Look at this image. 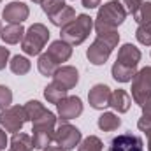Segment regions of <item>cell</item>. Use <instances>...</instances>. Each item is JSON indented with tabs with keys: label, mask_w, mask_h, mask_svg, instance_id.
I'll use <instances>...</instances> for the list:
<instances>
[{
	"label": "cell",
	"mask_w": 151,
	"mask_h": 151,
	"mask_svg": "<svg viewBox=\"0 0 151 151\" xmlns=\"http://www.w3.org/2000/svg\"><path fill=\"white\" fill-rule=\"evenodd\" d=\"M27 118L32 121V141L35 150H44L55 142V130H56V116L47 111L39 100H28L25 106Z\"/></svg>",
	"instance_id": "1"
},
{
	"label": "cell",
	"mask_w": 151,
	"mask_h": 151,
	"mask_svg": "<svg viewBox=\"0 0 151 151\" xmlns=\"http://www.w3.org/2000/svg\"><path fill=\"white\" fill-rule=\"evenodd\" d=\"M127 16H128V12L123 7L121 0H109L99 7L97 18L93 19V28L97 34L113 32L127 19Z\"/></svg>",
	"instance_id": "2"
},
{
	"label": "cell",
	"mask_w": 151,
	"mask_h": 151,
	"mask_svg": "<svg viewBox=\"0 0 151 151\" xmlns=\"http://www.w3.org/2000/svg\"><path fill=\"white\" fill-rule=\"evenodd\" d=\"M119 42V34L118 30L113 32H106V34H97V39L91 42V46L86 49V58L91 65H104L111 53L114 51V47Z\"/></svg>",
	"instance_id": "3"
},
{
	"label": "cell",
	"mask_w": 151,
	"mask_h": 151,
	"mask_svg": "<svg viewBox=\"0 0 151 151\" xmlns=\"http://www.w3.org/2000/svg\"><path fill=\"white\" fill-rule=\"evenodd\" d=\"M60 39L69 42L72 47L83 44L90 32L93 30V18L88 16V14H77L74 21H70L69 25H65L63 28H60Z\"/></svg>",
	"instance_id": "4"
},
{
	"label": "cell",
	"mask_w": 151,
	"mask_h": 151,
	"mask_svg": "<svg viewBox=\"0 0 151 151\" xmlns=\"http://www.w3.org/2000/svg\"><path fill=\"white\" fill-rule=\"evenodd\" d=\"M47 40H49L47 27L42 25V23H34L25 32V37L21 40V49L28 56H39L42 53V49L46 47Z\"/></svg>",
	"instance_id": "5"
},
{
	"label": "cell",
	"mask_w": 151,
	"mask_h": 151,
	"mask_svg": "<svg viewBox=\"0 0 151 151\" xmlns=\"http://www.w3.org/2000/svg\"><path fill=\"white\" fill-rule=\"evenodd\" d=\"M151 99V67L137 70L132 79V100L142 107Z\"/></svg>",
	"instance_id": "6"
},
{
	"label": "cell",
	"mask_w": 151,
	"mask_h": 151,
	"mask_svg": "<svg viewBox=\"0 0 151 151\" xmlns=\"http://www.w3.org/2000/svg\"><path fill=\"white\" fill-rule=\"evenodd\" d=\"M81 141H83V134L77 127L70 125L69 121H60V125L55 130V142L58 146H62L65 151H70L76 150Z\"/></svg>",
	"instance_id": "7"
},
{
	"label": "cell",
	"mask_w": 151,
	"mask_h": 151,
	"mask_svg": "<svg viewBox=\"0 0 151 151\" xmlns=\"http://www.w3.org/2000/svg\"><path fill=\"white\" fill-rule=\"evenodd\" d=\"M27 121H28V118H27V111L23 106H11V107L0 111V127L5 132L16 134L25 127Z\"/></svg>",
	"instance_id": "8"
},
{
	"label": "cell",
	"mask_w": 151,
	"mask_h": 151,
	"mask_svg": "<svg viewBox=\"0 0 151 151\" xmlns=\"http://www.w3.org/2000/svg\"><path fill=\"white\" fill-rule=\"evenodd\" d=\"M83 113V100L76 95H67L62 102L56 104V114L60 121H70Z\"/></svg>",
	"instance_id": "9"
},
{
	"label": "cell",
	"mask_w": 151,
	"mask_h": 151,
	"mask_svg": "<svg viewBox=\"0 0 151 151\" xmlns=\"http://www.w3.org/2000/svg\"><path fill=\"white\" fill-rule=\"evenodd\" d=\"M107 151H144V144H142V139L139 135L127 132V134L116 135L109 142Z\"/></svg>",
	"instance_id": "10"
},
{
	"label": "cell",
	"mask_w": 151,
	"mask_h": 151,
	"mask_svg": "<svg viewBox=\"0 0 151 151\" xmlns=\"http://www.w3.org/2000/svg\"><path fill=\"white\" fill-rule=\"evenodd\" d=\"M30 16V9L27 4L23 2H9L4 11H2V18L5 19L7 25H23L25 19H28Z\"/></svg>",
	"instance_id": "11"
},
{
	"label": "cell",
	"mask_w": 151,
	"mask_h": 151,
	"mask_svg": "<svg viewBox=\"0 0 151 151\" xmlns=\"http://www.w3.org/2000/svg\"><path fill=\"white\" fill-rule=\"evenodd\" d=\"M111 88L107 84H95L91 86V90L88 91V102L93 109L97 111H104L106 107L111 106Z\"/></svg>",
	"instance_id": "12"
},
{
	"label": "cell",
	"mask_w": 151,
	"mask_h": 151,
	"mask_svg": "<svg viewBox=\"0 0 151 151\" xmlns=\"http://www.w3.org/2000/svg\"><path fill=\"white\" fill-rule=\"evenodd\" d=\"M53 81L69 91L79 83V72L72 65H60L56 69V72L53 74Z\"/></svg>",
	"instance_id": "13"
},
{
	"label": "cell",
	"mask_w": 151,
	"mask_h": 151,
	"mask_svg": "<svg viewBox=\"0 0 151 151\" xmlns=\"http://www.w3.org/2000/svg\"><path fill=\"white\" fill-rule=\"evenodd\" d=\"M118 63L125 65V67H130V69H137L139 62H141V51L139 47H135L134 44L127 42L119 47L118 51V58H116Z\"/></svg>",
	"instance_id": "14"
},
{
	"label": "cell",
	"mask_w": 151,
	"mask_h": 151,
	"mask_svg": "<svg viewBox=\"0 0 151 151\" xmlns=\"http://www.w3.org/2000/svg\"><path fill=\"white\" fill-rule=\"evenodd\" d=\"M46 53H47L58 65H62L63 62H67V60L72 56V46H70L69 42L58 39V40H53V42L49 44V47H47Z\"/></svg>",
	"instance_id": "15"
},
{
	"label": "cell",
	"mask_w": 151,
	"mask_h": 151,
	"mask_svg": "<svg viewBox=\"0 0 151 151\" xmlns=\"http://www.w3.org/2000/svg\"><path fill=\"white\" fill-rule=\"evenodd\" d=\"M109 107H113L114 111L119 114L128 113L130 107H132V97H130V93L125 91V90H121V88L114 90L113 93H111V106Z\"/></svg>",
	"instance_id": "16"
},
{
	"label": "cell",
	"mask_w": 151,
	"mask_h": 151,
	"mask_svg": "<svg viewBox=\"0 0 151 151\" xmlns=\"http://www.w3.org/2000/svg\"><path fill=\"white\" fill-rule=\"evenodd\" d=\"M32 150H35L32 135H28L25 132L12 134L11 141H9V151H32Z\"/></svg>",
	"instance_id": "17"
},
{
	"label": "cell",
	"mask_w": 151,
	"mask_h": 151,
	"mask_svg": "<svg viewBox=\"0 0 151 151\" xmlns=\"http://www.w3.org/2000/svg\"><path fill=\"white\" fill-rule=\"evenodd\" d=\"M25 32L27 30L23 28V25H5L0 32V39L5 44H18L23 40Z\"/></svg>",
	"instance_id": "18"
},
{
	"label": "cell",
	"mask_w": 151,
	"mask_h": 151,
	"mask_svg": "<svg viewBox=\"0 0 151 151\" xmlns=\"http://www.w3.org/2000/svg\"><path fill=\"white\" fill-rule=\"evenodd\" d=\"M74 19H76V11L70 5H63L62 9H58L55 14L49 16V21H51L55 27H58V28H63L65 25H69V23L74 21Z\"/></svg>",
	"instance_id": "19"
},
{
	"label": "cell",
	"mask_w": 151,
	"mask_h": 151,
	"mask_svg": "<svg viewBox=\"0 0 151 151\" xmlns=\"http://www.w3.org/2000/svg\"><path fill=\"white\" fill-rule=\"evenodd\" d=\"M65 97H67V90L62 88L60 84H56L55 81L49 83V84L44 88V99H46L49 104H55V106H56V104L62 102Z\"/></svg>",
	"instance_id": "20"
},
{
	"label": "cell",
	"mask_w": 151,
	"mask_h": 151,
	"mask_svg": "<svg viewBox=\"0 0 151 151\" xmlns=\"http://www.w3.org/2000/svg\"><path fill=\"white\" fill-rule=\"evenodd\" d=\"M111 74H113L114 81H118V83H132L134 76L137 74V69H130V67H125V65L114 62Z\"/></svg>",
	"instance_id": "21"
},
{
	"label": "cell",
	"mask_w": 151,
	"mask_h": 151,
	"mask_svg": "<svg viewBox=\"0 0 151 151\" xmlns=\"http://www.w3.org/2000/svg\"><path fill=\"white\" fill-rule=\"evenodd\" d=\"M97 125H99V128L104 130V132H113V130H118V128H119L121 119L118 118V114H114V113H102L99 116Z\"/></svg>",
	"instance_id": "22"
},
{
	"label": "cell",
	"mask_w": 151,
	"mask_h": 151,
	"mask_svg": "<svg viewBox=\"0 0 151 151\" xmlns=\"http://www.w3.org/2000/svg\"><path fill=\"white\" fill-rule=\"evenodd\" d=\"M9 69L12 70V74L25 76V74L30 72V69H32V62H30L27 56H19V55H16V56L11 58V62H9Z\"/></svg>",
	"instance_id": "23"
},
{
	"label": "cell",
	"mask_w": 151,
	"mask_h": 151,
	"mask_svg": "<svg viewBox=\"0 0 151 151\" xmlns=\"http://www.w3.org/2000/svg\"><path fill=\"white\" fill-rule=\"evenodd\" d=\"M134 19H135L137 27L151 30V2H142L139 11L134 14Z\"/></svg>",
	"instance_id": "24"
},
{
	"label": "cell",
	"mask_w": 151,
	"mask_h": 151,
	"mask_svg": "<svg viewBox=\"0 0 151 151\" xmlns=\"http://www.w3.org/2000/svg\"><path fill=\"white\" fill-rule=\"evenodd\" d=\"M60 65L47 55V53H40L39 55V60H37V69L39 72L42 76H53L56 72V69H58Z\"/></svg>",
	"instance_id": "25"
},
{
	"label": "cell",
	"mask_w": 151,
	"mask_h": 151,
	"mask_svg": "<svg viewBox=\"0 0 151 151\" xmlns=\"http://www.w3.org/2000/svg\"><path fill=\"white\" fill-rule=\"evenodd\" d=\"M77 151H104V142L97 135H88L79 142Z\"/></svg>",
	"instance_id": "26"
},
{
	"label": "cell",
	"mask_w": 151,
	"mask_h": 151,
	"mask_svg": "<svg viewBox=\"0 0 151 151\" xmlns=\"http://www.w3.org/2000/svg\"><path fill=\"white\" fill-rule=\"evenodd\" d=\"M63 5H65V0H42L40 2V9L44 11V14H47V18L55 14L58 9H62Z\"/></svg>",
	"instance_id": "27"
},
{
	"label": "cell",
	"mask_w": 151,
	"mask_h": 151,
	"mask_svg": "<svg viewBox=\"0 0 151 151\" xmlns=\"http://www.w3.org/2000/svg\"><path fill=\"white\" fill-rule=\"evenodd\" d=\"M11 104H12V91H11V88L5 86V84H0V111L11 107Z\"/></svg>",
	"instance_id": "28"
},
{
	"label": "cell",
	"mask_w": 151,
	"mask_h": 151,
	"mask_svg": "<svg viewBox=\"0 0 151 151\" xmlns=\"http://www.w3.org/2000/svg\"><path fill=\"white\" fill-rule=\"evenodd\" d=\"M137 127L142 134H146L148 137V151H151V118L148 116H141L139 121H137Z\"/></svg>",
	"instance_id": "29"
},
{
	"label": "cell",
	"mask_w": 151,
	"mask_h": 151,
	"mask_svg": "<svg viewBox=\"0 0 151 151\" xmlns=\"http://www.w3.org/2000/svg\"><path fill=\"white\" fill-rule=\"evenodd\" d=\"M135 39H137L142 46H151V30L142 28V27H137V30H135Z\"/></svg>",
	"instance_id": "30"
},
{
	"label": "cell",
	"mask_w": 151,
	"mask_h": 151,
	"mask_svg": "<svg viewBox=\"0 0 151 151\" xmlns=\"http://www.w3.org/2000/svg\"><path fill=\"white\" fill-rule=\"evenodd\" d=\"M142 2H144V0H121L123 7H125V9H127V12H128V14H132V16L139 11V7L142 5Z\"/></svg>",
	"instance_id": "31"
},
{
	"label": "cell",
	"mask_w": 151,
	"mask_h": 151,
	"mask_svg": "<svg viewBox=\"0 0 151 151\" xmlns=\"http://www.w3.org/2000/svg\"><path fill=\"white\" fill-rule=\"evenodd\" d=\"M9 58H11V51H9V47L0 46V70L5 69V65L9 63Z\"/></svg>",
	"instance_id": "32"
},
{
	"label": "cell",
	"mask_w": 151,
	"mask_h": 151,
	"mask_svg": "<svg viewBox=\"0 0 151 151\" xmlns=\"http://www.w3.org/2000/svg\"><path fill=\"white\" fill-rule=\"evenodd\" d=\"M99 5H102V0H83V7L86 9H95Z\"/></svg>",
	"instance_id": "33"
},
{
	"label": "cell",
	"mask_w": 151,
	"mask_h": 151,
	"mask_svg": "<svg viewBox=\"0 0 151 151\" xmlns=\"http://www.w3.org/2000/svg\"><path fill=\"white\" fill-rule=\"evenodd\" d=\"M9 144V141H7V132L0 127V151L5 150V146Z\"/></svg>",
	"instance_id": "34"
},
{
	"label": "cell",
	"mask_w": 151,
	"mask_h": 151,
	"mask_svg": "<svg viewBox=\"0 0 151 151\" xmlns=\"http://www.w3.org/2000/svg\"><path fill=\"white\" fill-rule=\"evenodd\" d=\"M142 109V116H148V118H151V99L141 107Z\"/></svg>",
	"instance_id": "35"
},
{
	"label": "cell",
	"mask_w": 151,
	"mask_h": 151,
	"mask_svg": "<svg viewBox=\"0 0 151 151\" xmlns=\"http://www.w3.org/2000/svg\"><path fill=\"white\" fill-rule=\"evenodd\" d=\"M42 151H65L62 146H58V144H49L47 148H44Z\"/></svg>",
	"instance_id": "36"
},
{
	"label": "cell",
	"mask_w": 151,
	"mask_h": 151,
	"mask_svg": "<svg viewBox=\"0 0 151 151\" xmlns=\"http://www.w3.org/2000/svg\"><path fill=\"white\" fill-rule=\"evenodd\" d=\"M32 2H34V4H40V2H42V0H32Z\"/></svg>",
	"instance_id": "37"
},
{
	"label": "cell",
	"mask_w": 151,
	"mask_h": 151,
	"mask_svg": "<svg viewBox=\"0 0 151 151\" xmlns=\"http://www.w3.org/2000/svg\"><path fill=\"white\" fill-rule=\"evenodd\" d=\"M2 28H4V27H2V21H0V32H2Z\"/></svg>",
	"instance_id": "38"
},
{
	"label": "cell",
	"mask_w": 151,
	"mask_h": 151,
	"mask_svg": "<svg viewBox=\"0 0 151 151\" xmlns=\"http://www.w3.org/2000/svg\"><path fill=\"white\" fill-rule=\"evenodd\" d=\"M0 2H2V0H0Z\"/></svg>",
	"instance_id": "39"
}]
</instances>
